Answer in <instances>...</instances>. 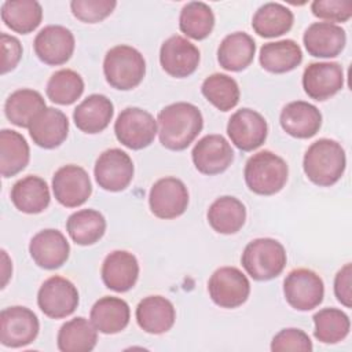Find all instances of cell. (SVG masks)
<instances>
[{"instance_id": "1f68e13d", "label": "cell", "mask_w": 352, "mask_h": 352, "mask_svg": "<svg viewBox=\"0 0 352 352\" xmlns=\"http://www.w3.org/2000/svg\"><path fill=\"white\" fill-rule=\"evenodd\" d=\"M98 341V330L82 316L63 323L58 331L56 344L62 352H89Z\"/></svg>"}, {"instance_id": "b9f144b4", "label": "cell", "mask_w": 352, "mask_h": 352, "mask_svg": "<svg viewBox=\"0 0 352 352\" xmlns=\"http://www.w3.org/2000/svg\"><path fill=\"white\" fill-rule=\"evenodd\" d=\"M312 14L329 23L346 22L352 16V3L348 0H315L311 4Z\"/></svg>"}, {"instance_id": "4dcf8cb0", "label": "cell", "mask_w": 352, "mask_h": 352, "mask_svg": "<svg viewBox=\"0 0 352 352\" xmlns=\"http://www.w3.org/2000/svg\"><path fill=\"white\" fill-rule=\"evenodd\" d=\"M30 150L26 139L16 131L0 132V172L3 177H11L26 168Z\"/></svg>"}, {"instance_id": "44dd1931", "label": "cell", "mask_w": 352, "mask_h": 352, "mask_svg": "<svg viewBox=\"0 0 352 352\" xmlns=\"http://www.w3.org/2000/svg\"><path fill=\"white\" fill-rule=\"evenodd\" d=\"M279 122L287 135L297 139H309L319 132L322 114L316 106L304 100H294L282 109Z\"/></svg>"}, {"instance_id": "f1b7e54d", "label": "cell", "mask_w": 352, "mask_h": 352, "mask_svg": "<svg viewBox=\"0 0 352 352\" xmlns=\"http://www.w3.org/2000/svg\"><path fill=\"white\" fill-rule=\"evenodd\" d=\"M260 65L264 70L282 74L294 70L302 62L300 45L290 38L267 43L260 48Z\"/></svg>"}, {"instance_id": "836d02e7", "label": "cell", "mask_w": 352, "mask_h": 352, "mask_svg": "<svg viewBox=\"0 0 352 352\" xmlns=\"http://www.w3.org/2000/svg\"><path fill=\"white\" fill-rule=\"evenodd\" d=\"M41 19L43 8L36 0H7L1 6V21L15 33L33 32Z\"/></svg>"}, {"instance_id": "5bb4252c", "label": "cell", "mask_w": 352, "mask_h": 352, "mask_svg": "<svg viewBox=\"0 0 352 352\" xmlns=\"http://www.w3.org/2000/svg\"><path fill=\"white\" fill-rule=\"evenodd\" d=\"M52 191L56 201L66 208H77L92 194V184L87 170L78 165L60 166L52 176Z\"/></svg>"}, {"instance_id": "83f0119b", "label": "cell", "mask_w": 352, "mask_h": 352, "mask_svg": "<svg viewBox=\"0 0 352 352\" xmlns=\"http://www.w3.org/2000/svg\"><path fill=\"white\" fill-rule=\"evenodd\" d=\"M254 54L253 37L245 32H235L221 40L217 48V60L224 70L241 72L253 62Z\"/></svg>"}, {"instance_id": "8992f818", "label": "cell", "mask_w": 352, "mask_h": 352, "mask_svg": "<svg viewBox=\"0 0 352 352\" xmlns=\"http://www.w3.org/2000/svg\"><path fill=\"white\" fill-rule=\"evenodd\" d=\"M114 133L122 146L131 150H142L154 142L158 133L157 120L140 107H126L114 122Z\"/></svg>"}, {"instance_id": "4fadbf2b", "label": "cell", "mask_w": 352, "mask_h": 352, "mask_svg": "<svg viewBox=\"0 0 352 352\" xmlns=\"http://www.w3.org/2000/svg\"><path fill=\"white\" fill-rule=\"evenodd\" d=\"M227 135L231 143L241 151H253L265 142L268 125L258 111L243 107L230 117Z\"/></svg>"}, {"instance_id": "7bdbcfd3", "label": "cell", "mask_w": 352, "mask_h": 352, "mask_svg": "<svg viewBox=\"0 0 352 352\" xmlns=\"http://www.w3.org/2000/svg\"><path fill=\"white\" fill-rule=\"evenodd\" d=\"M312 342L308 334L296 327L282 329L278 334L274 336L271 341V351L283 352V351H302L311 352Z\"/></svg>"}, {"instance_id": "3957f363", "label": "cell", "mask_w": 352, "mask_h": 352, "mask_svg": "<svg viewBox=\"0 0 352 352\" xmlns=\"http://www.w3.org/2000/svg\"><path fill=\"white\" fill-rule=\"evenodd\" d=\"M245 183L257 195H274L279 192L289 176L286 161L270 150L253 154L243 170Z\"/></svg>"}, {"instance_id": "cb8c5ba5", "label": "cell", "mask_w": 352, "mask_h": 352, "mask_svg": "<svg viewBox=\"0 0 352 352\" xmlns=\"http://www.w3.org/2000/svg\"><path fill=\"white\" fill-rule=\"evenodd\" d=\"M135 315L139 327L150 334L169 331L176 320L173 304L162 296H147L140 300Z\"/></svg>"}, {"instance_id": "8d00e7d4", "label": "cell", "mask_w": 352, "mask_h": 352, "mask_svg": "<svg viewBox=\"0 0 352 352\" xmlns=\"http://www.w3.org/2000/svg\"><path fill=\"white\" fill-rule=\"evenodd\" d=\"M201 92L216 109L220 111H228L234 109L239 102L238 82L223 73H213L208 76L202 85Z\"/></svg>"}, {"instance_id": "e0dca14e", "label": "cell", "mask_w": 352, "mask_h": 352, "mask_svg": "<svg viewBox=\"0 0 352 352\" xmlns=\"http://www.w3.org/2000/svg\"><path fill=\"white\" fill-rule=\"evenodd\" d=\"M344 87V70L337 62H312L302 73L305 94L318 102L334 96Z\"/></svg>"}, {"instance_id": "7a4b0ae2", "label": "cell", "mask_w": 352, "mask_h": 352, "mask_svg": "<svg viewBox=\"0 0 352 352\" xmlns=\"http://www.w3.org/2000/svg\"><path fill=\"white\" fill-rule=\"evenodd\" d=\"M346 157L342 146L333 139H319L305 151L302 168L307 177L319 187L336 184L344 175Z\"/></svg>"}, {"instance_id": "9a60e30c", "label": "cell", "mask_w": 352, "mask_h": 352, "mask_svg": "<svg viewBox=\"0 0 352 352\" xmlns=\"http://www.w3.org/2000/svg\"><path fill=\"white\" fill-rule=\"evenodd\" d=\"M74 36L62 25H48L34 37L33 48L37 58L50 66L66 63L74 52Z\"/></svg>"}, {"instance_id": "d6a6232c", "label": "cell", "mask_w": 352, "mask_h": 352, "mask_svg": "<svg viewBox=\"0 0 352 352\" xmlns=\"http://www.w3.org/2000/svg\"><path fill=\"white\" fill-rule=\"evenodd\" d=\"M45 100L38 91L22 88L14 91L4 103L8 121L21 128H29L33 118L45 109Z\"/></svg>"}, {"instance_id": "603a6c76", "label": "cell", "mask_w": 352, "mask_h": 352, "mask_svg": "<svg viewBox=\"0 0 352 352\" xmlns=\"http://www.w3.org/2000/svg\"><path fill=\"white\" fill-rule=\"evenodd\" d=\"M302 41L309 55L315 58H336L346 43L345 30L329 22H314L304 32Z\"/></svg>"}, {"instance_id": "ffe728a7", "label": "cell", "mask_w": 352, "mask_h": 352, "mask_svg": "<svg viewBox=\"0 0 352 352\" xmlns=\"http://www.w3.org/2000/svg\"><path fill=\"white\" fill-rule=\"evenodd\" d=\"M102 280L104 286L117 293L131 290L139 278V263L135 254L126 250H114L106 256L102 264Z\"/></svg>"}, {"instance_id": "8fae6325", "label": "cell", "mask_w": 352, "mask_h": 352, "mask_svg": "<svg viewBox=\"0 0 352 352\" xmlns=\"http://www.w3.org/2000/svg\"><path fill=\"white\" fill-rule=\"evenodd\" d=\"M133 172L132 158L121 148L104 150L98 157L94 168L99 187L111 192L125 190L133 179Z\"/></svg>"}, {"instance_id": "f6af8a7d", "label": "cell", "mask_w": 352, "mask_h": 352, "mask_svg": "<svg viewBox=\"0 0 352 352\" xmlns=\"http://www.w3.org/2000/svg\"><path fill=\"white\" fill-rule=\"evenodd\" d=\"M351 264H345L334 278V294L337 300L346 308L352 305V296H351Z\"/></svg>"}, {"instance_id": "ab89813d", "label": "cell", "mask_w": 352, "mask_h": 352, "mask_svg": "<svg viewBox=\"0 0 352 352\" xmlns=\"http://www.w3.org/2000/svg\"><path fill=\"white\" fill-rule=\"evenodd\" d=\"M84 92L82 77L72 69H60L55 72L45 87L48 99L56 104L67 106L74 103Z\"/></svg>"}, {"instance_id": "4316f807", "label": "cell", "mask_w": 352, "mask_h": 352, "mask_svg": "<svg viewBox=\"0 0 352 352\" xmlns=\"http://www.w3.org/2000/svg\"><path fill=\"white\" fill-rule=\"evenodd\" d=\"M11 201L14 206L28 214H37L50 205L51 195L48 184L44 179L29 175L19 179L11 188Z\"/></svg>"}, {"instance_id": "484cf974", "label": "cell", "mask_w": 352, "mask_h": 352, "mask_svg": "<svg viewBox=\"0 0 352 352\" xmlns=\"http://www.w3.org/2000/svg\"><path fill=\"white\" fill-rule=\"evenodd\" d=\"M89 319L99 333L117 334L129 323V305L120 297L104 296L92 305Z\"/></svg>"}, {"instance_id": "52a82bcc", "label": "cell", "mask_w": 352, "mask_h": 352, "mask_svg": "<svg viewBox=\"0 0 352 352\" xmlns=\"http://www.w3.org/2000/svg\"><path fill=\"white\" fill-rule=\"evenodd\" d=\"M283 294L292 308L311 311L323 301L324 285L315 271L296 268L283 280Z\"/></svg>"}, {"instance_id": "9c48e42d", "label": "cell", "mask_w": 352, "mask_h": 352, "mask_svg": "<svg viewBox=\"0 0 352 352\" xmlns=\"http://www.w3.org/2000/svg\"><path fill=\"white\" fill-rule=\"evenodd\" d=\"M37 305L51 319L72 315L78 305L77 287L66 278L54 275L43 282L37 293Z\"/></svg>"}, {"instance_id": "e575fe53", "label": "cell", "mask_w": 352, "mask_h": 352, "mask_svg": "<svg viewBox=\"0 0 352 352\" xmlns=\"http://www.w3.org/2000/svg\"><path fill=\"white\" fill-rule=\"evenodd\" d=\"M66 230L77 245H94L104 235L106 219L95 209H81L69 216Z\"/></svg>"}, {"instance_id": "bcb514c9", "label": "cell", "mask_w": 352, "mask_h": 352, "mask_svg": "<svg viewBox=\"0 0 352 352\" xmlns=\"http://www.w3.org/2000/svg\"><path fill=\"white\" fill-rule=\"evenodd\" d=\"M1 254H3V261H4V265H3V276H4V279H3V286L1 287H4L6 285H7V280H8V278H10V272H7V267L8 265H11V261L8 260V256H7V252L6 250H1Z\"/></svg>"}, {"instance_id": "f35d334b", "label": "cell", "mask_w": 352, "mask_h": 352, "mask_svg": "<svg viewBox=\"0 0 352 352\" xmlns=\"http://www.w3.org/2000/svg\"><path fill=\"white\" fill-rule=\"evenodd\" d=\"M312 319L315 324L314 336L323 344H337L349 334V316L338 308H323Z\"/></svg>"}, {"instance_id": "7c38bea8", "label": "cell", "mask_w": 352, "mask_h": 352, "mask_svg": "<svg viewBox=\"0 0 352 352\" xmlns=\"http://www.w3.org/2000/svg\"><path fill=\"white\" fill-rule=\"evenodd\" d=\"M151 213L164 220L182 216L188 206V191L186 184L173 176L157 180L148 194Z\"/></svg>"}, {"instance_id": "d6986e66", "label": "cell", "mask_w": 352, "mask_h": 352, "mask_svg": "<svg viewBox=\"0 0 352 352\" xmlns=\"http://www.w3.org/2000/svg\"><path fill=\"white\" fill-rule=\"evenodd\" d=\"M29 253L38 267L44 270H56L67 261L70 245L60 231L45 228L38 231L30 239Z\"/></svg>"}, {"instance_id": "2e32d148", "label": "cell", "mask_w": 352, "mask_h": 352, "mask_svg": "<svg viewBox=\"0 0 352 352\" xmlns=\"http://www.w3.org/2000/svg\"><path fill=\"white\" fill-rule=\"evenodd\" d=\"M199 50L186 37L175 34L166 38L160 48L161 67L172 77L191 76L199 65Z\"/></svg>"}, {"instance_id": "ba28073f", "label": "cell", "mask_w": 352, "mask_h": 352, "mask_svg": "<svg viewBox=\"0 0 352 352\" xmlns=\"http://www.w3.org/2000/svg\"><path fill=\"white\" fill-rule=\"evenodd\" d=\"M208 292L216 305L232 309L241 307L248 300L250 283L241 270L235 267H221L209 278Z\"/></svg>"}, {"instance_id": "74e56055", "label": "cell", "mask_w": 352, "mask_h": 352, "mask_svg": "<svg viewBox=\"0 0 352 352\" xmlns=\"http://www.w3.org/2000/svg\"><path fill=\"white\" fill-rule=\"evenodd\" d=\"M182 33L194 40L206 38L214 28V15L212 8L202 1L187 3L179 16Z\"/></svg>"}, {"instance_id": "ee69618b", "label": "cell", "mask_w": 352, "mask_h": 352, "mask_svg": "<svg viewBox=\"0 0 352 352\" xmlns=\"http://www.w3.org/2000/svg\"><path fill=\"white\" fill-rule=\"evenodd\" d=\"M1 45V74H6L15 69L22 58V45L19 40L11 34H0Z\"/></svg>"}, {"instance_id": "6da1fadb", "label": "cell", "mask_w": 352, "mask_h": 352, "mask_svg": "<svg viewBox=\"0 0 352 352\" xmlns=\"http://www.w3.org/2000/svg\"><path fill=\"white\" fill-rule=\"evenodd\" d=\"M160 143L172 151L187 148L202 131L204 118L197 106L176 102L165 106L157 117Z\"/></svg>"}, {"instance_id": "ac0fdd59", "label": "cell", "mask_w": 352, "mask_h": 352, "mask_svg": "<svg viewBox=\"0 0 352 352\" xmlns=\"http://www.w3.org/2000/svg\"><path fill=\"white\" fill-rule=\"evenodd\" d=\"M191 158L198 172L212 176L228 169L234 161V151L224 136L213 133L204 136L195 143Z\"/></svg>"}, {"instance_id": "60d3db41", "label": "cell", "mask_w": 352, "mask_h": 352, "mask_svg": "<svg viewBox=\"0 0 352 352\" xmlns=\"http://www.w3.org/2000/svg\"><path fill=\"white\" fill-rule=\"evenodd\" d=\"M114 0H73L70 3L72 14L81 22L98 23L106 19L116 8Z\"/></svg>"}, {"instance_id": "5b68a950", "label": "cell", "mask_w": 352, "mask_h": 352, "mask_svg": "<svg viewBox=\"0 0 352 352\" xmlns=\"http://www.w3.org/2000/svg\"><path fill=\"white\" fill-rule=\"evenodd\" d=\"M287 261L283 245L272 238L250 241L242 253L241 263L254 280H270L282 274Z\"/></svg>"}, {"instance_id": "277c9868", "label": "cell", "mask_w": 352, "mask_h": 352, "mask_svg": "<svg viewBox=\"0 0 352 352\" xmlns=\"http://www.w3.org/2000/svg\"><path fill=\"white\" fill-rule=\"evenodd\" d=\"M103 73L110 87L120 91H129L143 81L146 60L136 48L120 44L106 52Z\"/></svg>"}, {"instance_id": "d590c367", "label": "cell", "mask_w": 352, "mask_h": 352, "mask_svg": "<svg viewBox=\"0 0 352 352\" xmlns=\"http://www.w3.org/2000/svg\"><path fill=\"white\" fill-rule=\"evenodd\" d=\"M293 12L279 3H265L254 12L252 19L253 30L265 38L287 33L293 26Z\"/></svg>"}, {"instance_id": "f546056e", "label": "cell", "mask_w": 352, "mask_h": 352, "mask_svg": "<svg viewBox=\"0 0 352 352\" xmlns=\"http://www.w3.org/2000/svg\"><path fill=\"white\" fill-rule=\"evenodd\" d=\"M209 226L219 234L230 235L238 232L246 220V208L235 197L223 195L217 198L206 213Z\"/></svg>"}, {"instance_id": "30bf717a", "label": "cell", "mask_w": 352, "mask_h": 352, "mask_svg": "<svg viewBox=\"0 0 352 352\" xmlns=\"http://www.w3.org/2000/svg\"><path fill=\"white\" fill-rule=\"evenodd\" d=\"M40 323L36 314L21 305L4 308L0 314V342L8 348H22L33 342Z\"/></svg>"}, {"instance_id": "d4e9b609", "label": "cell", "mask_w": 352, "mask_h": 352, "mask_svg": "<svg viewBox=\"0 0 352 352\" xmlns=\"http://www.w3.org/2000/svg\"><path fill=\"white\" fill-rule=\"evenodd\" d=\"M113 114V102L102 94H92L74 109L73 121L81 132L94 135L107 128Z\"/></svg>"}, {"instance_id": "7402d4cb", "label": "cell", "mask_w": 352, "mask_h": 352, "mask_svg": "<svg viewBox=\"0 0 352 352\" xmlns=\"http://www.w3.org/2000/svg\"><path fill=\"white\" fill-rule=\"evenodd\" d=\"M28 129L34 144L51 150L66 140L69 120L63 111L55 107H45L33 118Z\"/></svg>"}]
</instances>
